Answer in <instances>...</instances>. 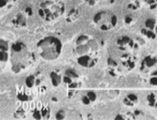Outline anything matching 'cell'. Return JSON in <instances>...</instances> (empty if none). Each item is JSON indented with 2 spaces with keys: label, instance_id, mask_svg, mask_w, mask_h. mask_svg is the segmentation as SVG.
<instances>
[{
  "label": "cell",
  "instance_id": "1",
  "mask_svg": "<svg viewBox=\"0 0 157 120\" xmlns=\"http://www.w3.org/2000/svg\"><path fill=\"white\" fill-rule=\"evenodd\" d=\"M75 54L77 63L87 69L93 68L99 59V47L93 38L82 35L76 39Z\"/></svg>",
  "mask_w": 157,
  "mask_h": 120
},
{
  "label": "cell",
  "instance_id": "2",
  "mask_svg": "<svg viewBox=\"0 0 157 120\" xmlns=\"http://www.w3.org/2000/svg\"><path fill=\"white\" fill-rule=\"evenodd\" d=\"M10 57L12 61V70L14 72H20L31 63L32 55L27 52L25 44L23 42L14 43L10 48Z\"/></svg>",
  "mask_w": 157,
  "mask_h": 120
},
{
  "label": "cell",
  "instance_id": "3",
  "mask_svg": "<svg viewBox=\"0 0 157 120\" xmlns=\"http://www.w3.org/2000/svg\"><path fill=\"white\" fill-rule=\"evenodd\" d=\"M37 47L42 58L47 61H52L58 58L61 54L62 42L58 38L50 36L40 39L37 44Z\"/></svg>",
  "mask_w": 157,
  "mask_h": 120
},
{
  "label": "cell",
  "instance_id": "4",
  "mask_svg": "<svg viewBox=\"0 0 157 120\" xmlns=\"http://www.w3.org/2000/svg\"><path fill=\"white\" fill-rule=\"evenodd\" d=\"M65 5L60 0H44L40 4L39 15L45 21H53L62 16Z\"/></svg>",
  "mask_w": 157,
  "mask_h": 120
},
{
  "label": "cell",
  "instance_id": "5",
  "mask_svg": "<svg viewBox=\"0 0 157 120\" xmlns=\"http://www.w3.org/2000/svg\"><path fill=\"white\" fill-rule=\"evenodd\" d=\"M93 23L98 29L102 31H109L116 27L118 24L117 16L109 10H103L95 14L93 17Z\"/></svg>",
  "mask_w": 157,
  "mask_h": 120
},
{
  "label": "cell",
  "instance_id": "6",
  "mask_svg": "<svg viewBox=\"0 0 157 120\" xmlns=\"http://www.w3.org/2000/svg\"><path fill=\"white\" fill-rule=\"evenodd\" d=\"M117 47L122 51V52H133L136 51L139 48V45L137 43V41H136L134 39L130 38V37H121L117 42H116Z\"/></svg>",
  "mask_w": 157,
  "mask_h": 120
},
{
  "label": "cell",
  "instance_id": "7",
  "mask_svg": "<svg viewBox=\"0 0 157 120\" xmlns=\"http://www.w3.org/2000/svg\"><path fill=\"white\" fill-rule=\"evenodd\" d=\"M141 33L149 39H155L157 37V20L154 18L147 19L144 27L141 29Z\"/></svg>",
  "mask_w": 157,
  "mask_h": 120
},
{
  "label": "cell",
  "instance_id": "8",
  "mask_svg": "<svg viewBox=\"0 0 157 120\" xmlns=\"http://www.w3.org/2000/svg\"><path fill=\"white\" fill-rule=\"evenodd\" d=\"M120 64L121 69H124L125 70H133L137 62V57L129 52H125L120 56Z\"/></svg>",
  "mask_w": 157,
  "mask_h": 120
},
{
  "label": "cell",
  "instance_id": "9",
  "mask_svg": "<svg viewBox=\"0 0 157 120\" xmlns=\"http://www.w3.org/2000/svg\"><path fill=\"white\" fill-rule=\"evenodd\" d=\"M157 65V58L154 55H147L143 58L140 64V70L142 72H148Z\"/></svg>",
  "mask_w": 157,
  "mask_h": 120
},
{
  "label": "cell",
  "instance_id": "10",
  "mask_svg": "<svg viewBox=\"0 0 157 120\" xmlns=\"http://www.w3.org/2000/svg\"><path fill=\"white\" fill-rule=\"evenodd\" d=\"M50 115V110L47 105L38 104V106L33 110V117L35 119H47Z\"/></svg>",
  "mask_w": 157,
  "mask_h": 120
},
{
  "label": "cell",
  "instance_id": "11",
  "mask_svg": "<svg viewBox=\"0 0 157 120\" xmlns=\"http://www.w3.org/2000/svg\"><path fill=\"white\" fill-rule=\"evenodd\" d=\"M10 56V52L9 43L6 40L1 39L0 40V60H1V62H7Z\"/></svg>",
  "mask_w": 157,
  "mask_h": 120
},
{
  "label": "cell",
  "instance_id": "12",
  "mask_svg": "<svg viewBox=\"0 0 157 120\" xmlns=\"http://www.w3.org/2000/svg\"><path fill=\"white\" fill-rule=\"evenodd\" d=\"M146 101L150 107L157 109V90L150 91L146 96Z\"/></svg>",
  "mask_w": 157,
  "mask_h": 120
},
{
  "label": "cell",
  "instance_id": "13",
  "mask_svg": "<svg viewBox=\"0 0 157 120\" xmlns=\"http://www.w3.org/2000/svg\"><path fill=\"white\" fill-rule=\"evenodd\" d=\"M50 76H51V82H52V84L54 86H59L62 82H63V77L60 76V75L58 73V72H56V71H52L51 74H50Z\"/></svg>",
  "mask_w": 157,
  "mask_h": 120
},
{
  "label": "cell",
  "instance_id": "14",
  "mask_svg": "<svg viewBox=\"0 0 157 120\" xmlns=\"http://www.w3.org/2000/svg\"><path fill=\"white\" fill-rule=\"evenodd\" d=\"M137 101H138V97L136 94H129L124 99L123 103L127 105V106H134L135 104L137 103Z\"/></svg>",
  "mask_w": 157,
  "mask_h": 120
},
{
  "label": "cell",
  "instance_id": "15",
  "mask_svg": "<svg viewBox=\"0 0 157 120\" xmlns=\"http://www.w3.org/2000/svg\"><path fill=\"white\" fill-rule=\"evenodd\" d=\"M13 23H14V24H15L16 26H18V27L25 26V24H26V17H25V14L24 15V14L20 13V14L16 15V17H15V19H14Z\"/></svg>",
  "mask_w": 157,
  "mask_h": 120
},
{
  "label": "cell",
  "instance_id": "16",
  "mask_svg": "<svg viewBox=\"0 0 157 120\" xmlns=\"http://www.w3.org/2000/svg\"><path fill=\"white\" fill-rule=\"evenodd\" d=\"M17 98L22 101H27L32 99V95L30 93H28V91H26V90L21 89L17 93Z\"/></svg>",
  "mask_w": 157,
  "mask_h": 120
},
{
  "label": "cell",
  "instance_id": "17",
  "mask_svg": "<svg viewBox=\"0 0 157 120\" xmlns=\"http://www.w3.org/2000/svg\"><path fill=\"white\" fill-rule=\"evenodd\" d=\"M38 84V80L37 78L34 76V75H29L28 77H26L25 79V85L27 88H32L35 84Z\"/></svg>",
  "mask_w": 157,
  "mask_h": 120
},
{
  "label": "cell",
  "instance_id": "18",
  "mask_svg": "<svg viewBox=\"0 0 157 120\" xmlns=\"http://www.w3.org/2000/svg\"><path fill=\"white\" fill-rule=\"evenodd\" d=\"M13 2H14L13 0H0V8H1V10L10 8Z\"/></svg>",
  "mask_w": 157,
  "mask_h": 120
},
{
  "label": "cell",
  "instance_id": "19",
  "mask_svg": "<svg viewBox=\"0 0 157 120\" xmlns=\"http://www.w3.org/2000/svg\"><path fill=\"white\" fill-rule=\"evenodd\" d=\"M78 14H79L78 10H76V9L72 10V11H71V13L69 14V16L67 18V21L68 22H75L78 18Z\"/></svg>",
  "mask_w": 157,
  "mask_h": 120
},
{
  "label": "cell",
  "instance_id": "20",
  "mask_svg": "<svg viewBox=\"0 0 157 120\" xmlns=\"http://www.w3.org/2000/svg\"><path fill=\"white\" fill-rule=\"evenodd\" d=\"M150 84L153 86H157V70L151 73L150 77Z\"/></svg>",
  "mask_w": 157,
  "mask_h": 120
},
{
  "label": "cell",
  "instance_id": "21",
  "mask_svg": "<svg viewBox=\"0 0 157 120\" xmlns=\"http://www.w3.org/2000/svg\"><path fill=\"white\" fill-rule=\"evenodd\" d=\"M65 74L68 75V76H70V77H72V78H75V79H78L79 78V75L76 73V71L74 70V69H67L65 71Z\"/></svg>",
  "mask_w": 157,
  "mask_h": 120
},
{
  "label": "cell",
  "instance_id": "22",
  "mask_svg": "<svg viewBox=\"0 0 157 120\" xmlns=\"http://www.w3.org/2000/svg\"><path fill=\"white\" fill-rule=\"evenodd\" d=\"M145 1L150 9H154L157 8V0H145Z\"/></svg>",
  "mask_w": 157,
  "mask_h": 120
},
{
  "label": "cell",
  "instance_id": "23",
  "mask_svg": "<svg viewBox=\"0 0 157 120\" xmlns=\"http://www.w3.org/2000/svg\"><path fill=\"white\" fill-rule=\"evenodd\" d=\"M88 97H89V99H90V101L91 102H93V101H95L96 100V98H97V96H96V94H95V92H93V91H89L87 94Z\"/></svg>",
  "mask_w": 157,
  "mask_h": 120
},
{
  "label": "cell",
  "instance_id": "24",
  "mask_svg": "<svg viewBox=\"0 0 157 120\" xmlns=\"http://www.w3.org/2000/svg\"><path fill=\"white\" fill-rule=\"evenodd\" d=\"M82 102H83L84 104H86V105H90V104L91 103L90 99H89V97H88L87 95H85V96L82 97Z\"/></svg>",
  "mask_w": 157,
  "mask_h": 120
},
{
  "label": "cell",
  "instance_id": "25",
  "mask_svg": "<svg viewBox=\"0 0 157 120\" xmlns=\"http://www.w3.org/2000/svg\"><path fill=\"white\" fill-rule=\"evenodd\" d=\"M86 2H87L89 5H90V6H93V5H96L97 3H99V2H102L103 0H85Z\"/></svg>",
  "mask_w": 157,
  "mask_h": 120
},
{
  "label": "cell",
  "instance_id": "26",
  "mask_svg": "<svg viewBox=\"0 0 157 120\" xmlns=\"http://www.w3.org/2000/svg\"><path fill=\"white\" fill-rule=\"evenodd\" d=\"M56 119H63V118H65L64 112H63V111H59L58 114H56Z\"/></svg>",
  "mask_w": 157,
  "mask_h": 120
},
{
  "label": "cell",
  "instance_id": "27",
  "mask_svg": "<svg viewBox=\"0 0 157 120\" xmlns=\"http://www.w3.org/2000/svg\"><path fill=\"white\" fill-rule=\"evenodd\" d=\"M131 22H132V19H131V17H129V16H126L125 23H126V24H130Z\"/></svg>",
  "mask_w": 157,
  "mask_h": 120
}]
</instances>
